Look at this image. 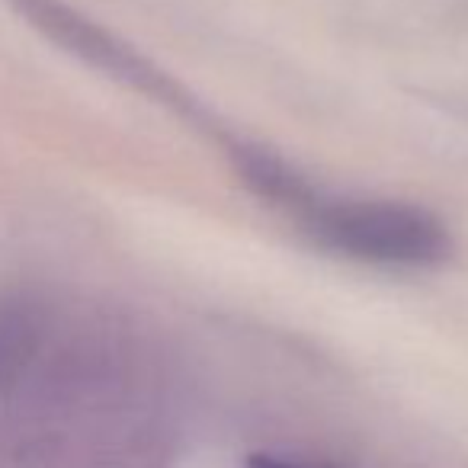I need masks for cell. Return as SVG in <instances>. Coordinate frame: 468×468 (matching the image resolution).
<instances>
[{"mask_svg": "<svg viewBox=\"0 0 468 468\" xmlns=\"http://www.w3.org/2000/svg\"><path fill=\"white\" fill-rule=\"evenodd\" d=\"M289 218L331 254L378 267H436L452 254L446 225L408 202L346 199L312 186Z\"/></svg>", "mask_w": 468, "mask_h": 468, "instance_id": "1", "label": "cell"}, {"mask_svg": "<svg viewBox=\"0 0 468 468\" xmlns=\"http://www.w3.org/2000/svg\"><path fill=\"white\" fill-rule=\"evenodd\" d=\"M7 4L42 39L58 46L61 52L78 58L80 65L93 68L103 78L116 80V84L180 112L193 125H212L208 122V112L196 103L193 93L180 80H174L164 68H157L151 58H144L122 36L106 29L103 23L90 20L84 10L71 7L68 0H7Z\"/></svg>", "mask_w": 468, "mask_h": 468, "instance_id": "2", "label": "cell"}, {"mask_svg": "<svg viewBox=\"0 0 468 468\" xmlns=\"http://www.w3.org/2000/svg\"><path fill=\"white\" fill-rule=\"evenodd\" d=\"M248 468H292V465H286V462H280V459H270V455H254V459L248 462Z\"/></svg>", "mask_w": 468, "mask_h": 468, "instance_id": "3", "label": "cell"}]
</instances>
